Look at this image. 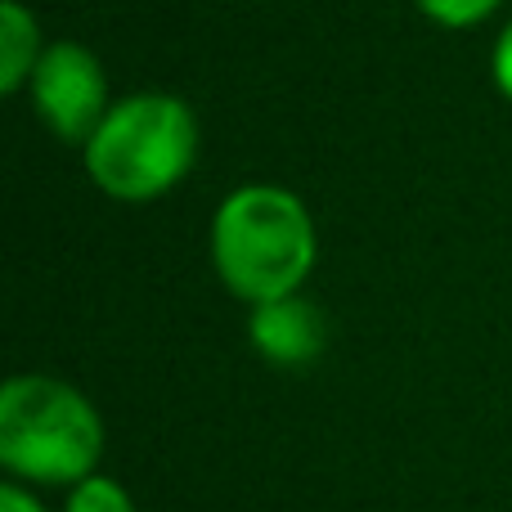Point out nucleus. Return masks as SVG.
<instances>
[{"label": "nucleus", "mask_w": 512, "mask_h": 512, "mask_svg": "<svg viewBox=\"0 0 512 512\" xmlns=\"http://www.w3.org/2000/svg\"><path fill=\"white\" fill-rule=\"evenodd\" d=\"M248 333H252L256 351H261L270 364H283V369L310 364L319 351H324V315H319L310 301H301L297 292L252 306Z\"/></svg>", "instance_id": "obj_5"}, {"label": "nucleus", "mask_w": 512, "mask_h": 512, "mask_svg": "<svg viewBox=\"0 0 512 512\" xmlns=\"http://www.w3.org/2000/svg\"><path fill=\"white\" fill-rule=\"evenodd\" d=\"M0 512H41V504L23 486H0Z\"/></svg>", "instance_id": "obj_10"}, {"label": "nucleus", "mask_w": 512, "mask_h": 512, "mask_svg": "<svg viewBox=\"0 0 512 512\" xmlns=\"http://www.w3.org/2000/svg\"><path fill=\"white\" fill-rule=\"evenodd\" d=\"M490 72H495V86L504 90V99L512 104V23L504 27V36L495 41V54H490Z\"/></svg>", "instance_id": "obj_9"}, {"label": "nucleus", "mask_w": 512, "mask_h": 512, "mask_svg": "<svg viewBox=\"0 0 512 512\" xmlns=\"http://www.w3.org/2000/svg\"><path fill=\"white\" fill-rule=\"evenodd\" d=\"M104 423L77 387L23 373L0 387V463L36 486H77L95 477Z\"/></svg>", "instance_id": "obj_2"}, {"label": "nucleus", "mask_w": 512, "mask_h": 512, "mask_svg": "<svg viewBox=\"0 0 512 512\" xmlns=\"http://www.w3.org/2000/svg\"><path fill=\"white\" fill-rule=\"evenodd\" d=\"M63 512H135V504H131V495H126L117 481L86 477V481H77V486H72L68 508H63Z\"/></svg>", "instance_id": "obj_7"}, {"label": "nucleus", "mask_w": 512, "mask_h": 512, "mask_svg": "<svg viewBox=\"0 0 512 512\" xmlns=\"http://www.w3.org/2000/svg\"><path fill=\"white\" fill-rule=\"evenodd\" d=\"M414 5L441 27H472L495 14L504 0H414Z\"/></svg>", "instance_id": "obj_8"}, {"label": "nucleus", "mask_w": 512, "mask_h": 512, "mask_svg": "<svg viewBox=\"0 0 512 512\" xmlns=\"http://www.w3.org/2000/svg\"><path fill=\"white\" fill-rule=\"evenodd\" d=\"M41 27L18 0H0V90L14 95L41 63Z\"/></svg>", "instance_id": "obj_6"}, {"label": "nucleus", "mask_w": 512, "mask_h": 512, "mask_svg": "<svg viewBox=\"0 0 512 512\" xmlns=\"http://www.w3.org/2000/svg\"><path fill=\"white\" fill-rule=\"evenodd\" d=\"M212 261L221 283L248 306L292 297L315 270V221L279 185H243L212 221Z\"/></svg>", "instance_id": "obj_1"}, {"label": "nucleus", "mask_w": 512, "mask_h": 512, "mask_svg": "<svg viewBox=\"0 0 512 512\" xmlns=\"http://www.w3.org/2000/svg\"><path fill=\"white\" fill-rule=\"evenodd\" d=\"M198 158V122L176 95H131L108 108L86 140V171L108 198L153 203L189 176Z\"/></svg>", "instance_id": "obj_3"}, {"label": "nucleus", "mask_w": 512, "mask_h": 512, "mask_svg": "<svg viewBox=\"0 0 512 512\" xmlns=\"http://www.w3.org/2000/svg\"><path fill=\"white\" fill-rule=\"evenodd\" d=\"M27 90L41 122L68 144H86L108 117V77L95 54L77 41L45 45Z\"/></svg>", "instance_id": "obj_4"}]
</instances>
